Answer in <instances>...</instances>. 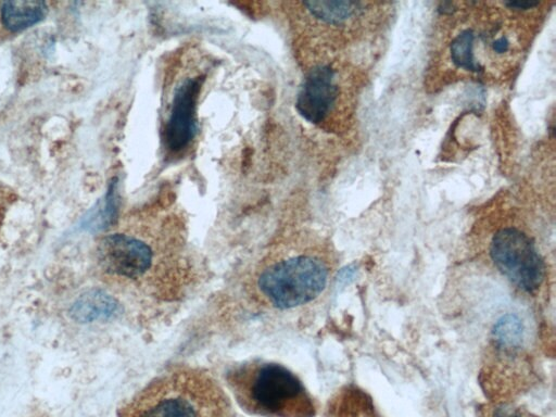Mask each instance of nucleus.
<instances>
[{"instance_id": "1", "label": "nucleus", "mask_w": 556, "mask_h": 417, "mask_svg": "<svg viewBox=\"0 0 556 417\" xmlns=\"http://www.w3.org/2000/svg\"><path fill=\"white\" fill-rule=\"evenodd\" d=\"M122 417H232L221 389L205 373L176 370L156 379Z\"/></svg>"}, {"instance_id": "2", "label": "nucleus", "mask_w": 556, "mask_h": 417, "mask_svg": "<svg viewBox=\"0 0 556 417\" xmlns=\"http://www.w3.org/2000/svg\"><path fill=\"white\" fill-rule=\"evenodd\" d=\"M230 384L245 406L276 417H313L314 407L299 379L284 366L254 363L230 374Z\"/></svg>"}, {"instance_id": "3", "label": "nucleus", "mask_w": 556, "mask_h": 417, "mask_svg": "<svg viewBox=\"0 0 556 417\" xmlns=\"http://www.w3.org/2000/svg\"><path fill=\"white\" fill-rule=\"evenodd\" d=\"M327 262L311 252L283 254L262 265L257 277L261 297L277 309H293L317 299L330 278Z\"/></svg>"}, {"instance_id": "4", "label": "nucleus", "mask_w": 556, "mask_h": 417, "mask_svg": "<svg viewBox=\"0 0 556 417\" xmlns=\"http://www.w3.org/2000/svg\"><path fill=\"white\" fill-rule=\"evenodd\" d=\"M97 260L107 275L135 283H161V278H176L170 262L144 235L110 234L100 240ZM179 275V274H178Z\"/></svg>"}, {"instance_id": "5", "label": "nucleus", "mask_w": 556, "mask_h": 417, "mask_svg": "<svg viewBox=\"0 0 556 417\" xmlns=\"http://www.w3.org/2000/svg\"><path fill=\"white\" fill-rule=\"evenodd\" d=\"M496 268L517 288L536 294L546 278V267L539 251L524 232L508 227L499 231L490 244Z\"/></svg>"}, {"instance_id": "6", "label": "nucleus", "mask_w": 556, "mask_h": 417, "mask_svg": "<svg viewBox=\"0 0 556 417\" xmlns=\"http://www.w3.org/2000/svg\"><path fill=\"white\" fill-rule=\"evenodd\" d=\"M202 82V77L189 78L176 88L164 130V144L172 154L182 153L195 138L196 106Z\"/></svg>"}, {"instance_id": "7", "label": "nucleus", "mask_w": 556, "mask_h": 417, "mask_svg": "<svg viewBox=\"0 0 556 417\" xmlns=\"http://www.w3.org/2000/svg\"><path fill=\"white\" fill-rule=\"evenodd\" d=\"M338 97L336 73L321 65L309 71L297 97L300 116L312 124H321L330 115Z\"/></svg>"}, {"instance_id": "8", "label": "nucleus", "mask_w": 556, "mask_h": 417, "mask_svg": "<svg viewBox=\"0 0 556 417\" xmlns=\"http://www.w3.org/2000/svg\"><path fill=\"white\" fill-rule=\"evenodd\" d=\"M48 15V6L39 0H15L0 7L3 27L10 33H19L41 23Z\"/></svg>"}, {"instance_id": "9", "label": "nucleus", "mask_w": 556, "mask_h": 417, "mask_svg": "<svg viewBox=\"0 0 556 417\" xmlns=\"http://www.w3.org/2000/svg\"><path fill=\"white\" fill-rule=\"evenodd\" d=\"M119 310V303L105 290L92 289L75 301L70 317L79 323H93L111 319Z\"/></svg>"}, {"instance_id": "10", "label": "nucleus", "mask_w": 556, "mask_h": 417, "mask_svg": "<svg viewBox=\"0 0 556 417\" xmlns=\"http://www.w3.org/2000/svg\"><path fill=\"white\" fill-rule=\"evenodd\" d=\"M119 211L118 180L113 179L109 185L108 192L94 209L90 216L85 219L83 226L87 231L101 232L109 229L116 223Z\"/></svg>"}, {"instance_id": "11", "label": "nucleus", "mask_w": 556, "mask_h": 417, "mask_svg": "<svg viewBox=\"0 0 556 417\" xmlns=\"http://www.w3.org/2000/svg\"><path fill=\"white\" fill-rule=\"evenodd\" d=\"M492 340L497 348L505 352L521 349L525 340L523 321L514 314L503 315L492 330Z\"/></svg>"}, {"instance_id": "12", "label": "nucleus", "mask_w": 556, "mask_h": 417, "mask_svg": "<svg viewBox=\"0 0 556 417\" xmlns=\"http://www.w3.org/2000/svg\"><path fill=\"white\" fill-rule=\"evenodd\" d=\"M309 14L327 24H340L356 14L359 4L353 2H308L303 3Z\"/></svg>"}, {"instance_id": "13", "label": "nucleus", "mask_w": 556, "mask_h": 417, "mask_svg": "<svg viewBox=\"0 0 556 417\" xmlns=\"http://www.w3.org/2000/svg\"><path fill=\"white\" fill-rule=\"evenodd\" d=\"M474 40L473 31H463L451 44V58L457 67L477 72L479 71V65L474 57Z\"/></svg>"}, {"instance_id": "14", "label": "nucleus", "mask_w": 556, "mask_h": 417, "mask_svg": "<svg viewBox=\"0 0 556 417\" xmlns=\"http://www.w3.org/2000/svg\"><path fill=\"white\" fill-rule=\"evenodd\" d=\"M488 417H537L528 411L512 406V404L502 403L496 406L488 414Z\"/></svg>"}, {"instance_id": "15", "label": "nucleus", "mask_w": 556, "mask_h": 417, "mask_svg": "<svg viewBox=\"0 0 556 417\" xmlns=\"http://www.w3.org/2000/svg\"><path fill=\"white\" fill-rule=\"evenodd\" d=\"M509 48H510V42L507 39V37H504V36L500 37V39H498L494 43L495 52L498 53V54L507 53Z\"/></svg>"}, {"instance_id": "16", "label": "nucleus", "mask_w": 556, "mask_h": 417, "mask_svg": "<svg viewBox=\"0 0 556 417\" xmlns=\"http://www.w3.org/2000/svg\"><path fill=\"white\" fill-rule=\"evenodd\" d=\"M509 8L516 9V10H524L529 8H534L539 5L538 2H510L505 3Z\"/></svg>"}]
</instances>
